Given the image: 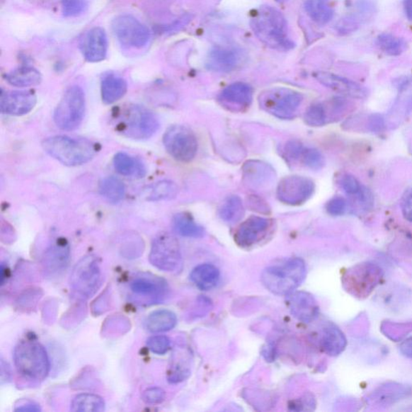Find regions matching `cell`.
Returning <instances> with one entry per match:
<instances>
[{"instance_id": "4", "label": "cell", "mask_w": 412, "mask_h": 412, "mask_svg": "<svg viewBox=\"0 0 412 412\" xmlns=\"http://www.w3.org/2000/svg\"><path fill=\"white\" fill-rule=\"evenodd\" d=\"M116 116V129L127 138L148 139L155 135L160 122L154 113L143 105H129Z\"/></svg>"}, {"instance_id": "49", "label": "cell", "mask_w": 412, "mask_h": 412, "mask_svg": "<svg viewBox=\"0 0 412 412\" xmlns=\"http://www.w3.org/2000/svg\"><path fill=\"white\" fill-rule=\"evenodd\" d=\"M385 126L384 120L379 115L370 117L369 120V127L374 132H379Z\"/></svg>"}, {"instance_id": "14", "label": "cell", "mask_w": 412, "mask_h": 412, "mask_svg": "<svg viewBox=\"0 0 412 412\" xmlns=\"http://www.w3.org/2000/svg\"><path fill=\"white\" fill-rule=\"evenodd\" d=\"M273 222L266 217L251 216L237 229L234 241L242 248H250L266 239Z\"/></svg>"}, {"instance_id": "54", "label": "cell", "mask_w": 412, "mask_h": 412, "mask_svg": "<svg viewBox=\"0 0 412 412\" xmlns=\"http://www.w3.org/2000/svg\"><path fill=\"white\" fill-rule=\"evenodd\" d=\"M8 270H7V268H5L4 265L2 264L1 265V285H4V281L6 280V278H8Z\"/></svg>"}, {"instance_id": "6", "label": "cell", "mask_w": 412, "mask_h": 412, "mask_svg": "<svg viewBox=\"0 0 412 412\" xmlns=\"http://www.w3.org/2000/svg\"><path fill=\"white\" fill-rule=\"evenodd\" d=\"M304 96L302 93L284 87L264 91L258 96L261 108L280 120H293L297 116Z\"/></svg>"}, {"instance_id": "19", "label": "cell", "mask_w": 412, "mask_h": 412, "mask_svg": "<svg viewBox=\"0 0 412 412\" xmlns=\"http://www.w3.org/2000/svg\"><path fill=\"white\" fill-rule=\"evenodd\" d=\"M286 302L292 315L299 321L309 323L319 315V304L309 292H293L287 296Z\"/></svg>"}, {"instance_id": "13", "label": "cell", "mask_w": 412, "mask_h": 412, "mask_svg": "<svg viewBox=\"0 0 412 412\" xmlns=\"http://www.w3.org/2000/svg\"><path fill=\"white\" fill-rule=\"evenodd\" d=\"M315 184L304 176H290L282 178L276 190L279 201L288 205L298 206L307 202L314 195Z\"/></svg>"}, {"instance_id": "9", "label": "cell", "mask_w": 412, "mask_h": 412, "mask_svg": "<svg viewBox=\"0 0 412 412\" xmlns=\"http://www.w3.org/2000/svg\"><path fill=\"white\" fill-rule=\"evenodd\" d=\"M102 282V273L98 258L87 256L75 265L70 286L74 292L80 298L88 299L94 295Z\"/></svg>"}, {"instance_id": "8", "label": "cell", "mask_w": 412, "mask_h": 412, "mask_svg": "<svg viewBox=\"0 0 412 412\" xmlns=\"http://www.w3.org/2000/svg\"><path fill=\"white\" fill-rule=\"evenodd\" d=\"M149 261L163 272H181L183 260L178 240L168 233L158 234L151 244Z\"/></svg>"}, {"instance_id": "41", "label": "cell", "mask_w": 412, "mask_h": 412, "mask_svg": "<svg viewBox=\"0 0 412 412\" xmlns=\"http://www.w3.org/2000/svg\"><path fill=\"white\" fill-rule=\"evenodd\" d=\"M147 345L149 350L156 355H163L166 354L171 347L169 338L164 335L152 336L147 341Z\"/></svg>"}, {"instance_id": "31", "label": "cell", "mask_w": 412, "mask_h": 412, "mask_svg": "<svg viewBox=\"0 0 412 412\" xmlns=\"http://www.w3.org/2000/svg\"><path fill=\"white\" fill-rule=\"evenodd\" d=\"M5 79L11 86L29 87L39 85L42 81V75L37 69L23 67L6 74Z\"/></svg>"}, {"instance_id": "33", "label": "cell", "mask_w": 412, "mask_h": 412, "mask_svg": "<svg viewBox=\"0 0 412 412\" xmlns=\"http://www.w3.org/2000/svg\"><path fill=\"white\" fill-rule=\"evenodd\" d=\"M245 208L238 196H229L223 202L219 210L221 219L227 223H236L243 219Z\"/></svg>"}, {"instance_id": "15", "label": "cell", "mask_w": 412, "mask_h": 412, "mask_svg": "<svg viewBox=\"0 0 412 412\" xmlns=\"http://www.w3.org/2000/svg\"><path fill=\"white\" fill-rule=\"evenodd\" d=\"M275 178V169L266 162L251 160L244 164V182L252 190H268L274 184Z\"/></svg>"}, {"instance_id": "5", "label": "cell", "mask_w": 412, "mask_h": 412, "mask_svg": "<svg viewBox=\"0 0 412 412\" xmlns=\"http://www.w3.org/2000/svg\"><path fill=\"white\" fill-rule=\"evenodd\" d=\"M14 361L18 372L25 378L43 381L50 369L45 347L34 340L23 341L14 350Z\"/></svg>"}, {"instance_id": "44", "label": "cell", "mask_w": 412, "mask_h": 412, "mask_svg": "<svg viewBox=\"0 0 412 412\" xmlns=\"http://www.w3.org/2000/svg\"><path fill=\"white\" fill-rule=\"evenodd\" d=\"M347 210V202L343 198L335 197L326 204V210L332 216L343 215Z\"/></svg>"}, {"instance_id": "51", "label": "cell", "mask_w": 412, "mask_h": 412, "mask_svg": "<svg viewBox=\"0 0 412 412\" xmlns=\"http://www.w3.org/2000/svg\"><path fill=\"white\" fill-rule=\"evenodd\" d=\"M262 355L268 362H273L276 356V350L273 345H268L264 347Z\"/></svg>"}, {"instance_id": "1", "label": "cell", "mask_w": 412, "mask_h": 412, "mask_svg": "<svg viewBox=\"0 0 412 412\" xmlns=\"http://www.w3.org/2000/svg\"><path fill=\"white\" fill-rule=\"evenodd\" d=\"M250 23L257 38L269 48L288 51L295 46L288 36L285 17L272 6L263 5L256 9Z\"/></svg>"}, {"instance_id": "12", "label": "cell", "mask_w": 412, "mask_h": 412, "mask_svg": "<svg viewBox=\"0 0 412 412\" xmlns=\"http://www.w3.org/2000/svg\"><path fill=\"white\" fill-rule=\"evenodd\" d=\"M111 27L115 38L123 46L142 48L151 38L149 29L130 15L117 16Z\"/></svg>"}, {"instance_id": "43", "label": "cell", "mask_w": 412, "mask_h": 412, "mask_svg": "<svg viewBox=\"0 0 412 412\" xmlns=\"http://www.w3.org/2000/svg\"><path fill=\"white\" fill-rule=\"evenodd\" d=\"M166 392L160 387H150L142 394L143 401L148 404H161L166 399Z\"/></svg>"}, {"instance_id": "47", "label": "cell", "mask_w": 412, "mask_h": 412, "mask_svg": "<svg viewBox=\"0 0 412 412\" xmlns=\"http://www.w3.org/2000/svg\"><path fill=\"white\" fill-rule=\"evenodd\" d=\"M359 202L362 204L366 210L372 209L374 205V198L372 192L367 188L362 187L360 193L357 194Z\"/></svg>"}, {"instance_id": "38", "label": "cell", "mask_w": 412, "mask_h": 412, "mask_svg": "<svg viewBox=\"0 0 412 412\" xmlns=\"http://www.w3.org/2000/svg\"><path fill=\"white\" fill-rule=\"evenodd\" d=\"M299 162L304 166L313 170H320L326 164L325 157L320 151L314 148H307V147H304Z\"/></svg>"}, {"instance_id": "30", "label": "cell", "mask_w": 412, "mask_h": 412, "mask_svg": "<svg viewBox=\"0 0 412 412\" xmlns=\"http://www.w3.org/2000/svg\"><path fill=\"white\" fill-rule=\"evenodd\" d=\"M173 225L175 231L186 238H202L205 234V229L198 224L191 214L182 212L173 217Z\"/></svg>"}, {"instance_id": "29", "label": "cell", "mask_w": 412, "mask_h": 412, "mask_svg": "<svg viewBox=\"0 0 412 412\" xmlns=\"http://www.w3.org/2000/svg\"><path fill=\"white\" fill-rule=\"evenodd\" d=\"M178 323V319L173 311L158 310L153 311L144 321V327L151 333H163L173 329Z\"/></svg>"}, {"instance_id": "11", "label": "cell", "mask_w": 412, "mask_h": 412, "mask_svg": "<svg viewBox=\"0 0 412 412\" xmlns=\"http://www.w3.org/2000/svg\"><path fill=\"white\" fill-rule=\"evenodd\" d=\"M347 291L359 297H367L382 277V270L373 263H362L349 270L344 276Z\"/></svg>"}, {"instance_id": "21", "label": "cell", "mask_w": 412, "mask_h": 412, "mask_svg": "<svg viewBox=\"0 0 412 412\" xmlns=\"http://www.w3.org/2000/svg\"><path fill=\"white\" fill-rule=\"evenodd\" d=\"M242 62L240 51L225 47H214L208 55L206 67L215 72L229 73L236 69Z\"/></svg>"}, {"instance_id": "18", "label": "cell", "mask_w": 412, "mask_h": 412, "mask_svg": "<svg viewBox=\"0 0 412 412\" xmlns=\"http://www.w3.org/2000/svg\"><path fill=\"white\" fill-rule=\"evenodd\" d=\"M80 49L87 62L103 61L108 49L107 34L104 29L96 27L86 32L81 39Z\"/></svg>"}, {"instance_id": "10", "label": "cell", "mask_w": 412, "mask_h": 412, "mask_svg": "<svg viewBox=\"0 0 412 412\" xmlns=\"http://www.w3.org/2000/svg\"><path fill=\"white\" fill-rule=\"evenodd\" d=\"M163 143L168 154L181 163L191 162L198 149L195 134L183 125L169 127L164 135Z\"/></svg>"}, {"instance_id": "16", "label": "cell", "mask_w": 412, "mask_h": 412, "mask_svg": "<svg viewBox=\"0 0 412 412\" xmlns=\"http://www.w3.org/2000/svg\"><path fill=\"white\" fill-rule=\"evenodd\" d=\"M37 101L36 93L32 91H2L0 110L3 114L22 116L30 113Z\"/></svg>"}, {"instance_id": "39", "label": "cell", "mask_w": 412, "mask_h": 412, "mask_svg": "<svg viewBox=\"0 0 412 412\" xmlns=\"http://www.w3.org/2000/svg\"><path fill=\"white\" fill-rule=\"evenodd\" d=\"M304 148V144L298 140L288 141V142L282 147L281 155L282 158L285 159L288 164H295L299 162L300 155H302Z\"/></svg>"}, {"instance_id": "7", "label": "cell", "mask_w": 412, "mask_h": 412, "mask_svg": "<svg viewBox=\"0 0 412 412\" xmlns=\"http://www.w3.org/2000/svg\"><path fill=\"white\" fill-rule=\"evenodd\" d=\"M86 111V97L84 90L73 86L64 92L55 109L54 120L58 128L63 131H74L84 121Z\"/></svg>"}, {"instance_id": "53", "label": "cell", "mask_w": 412, "mask_h": 412, "mask_svg": "<svg viewBox=\"0 0 412 412\" xmlns=\"http://www.w3.org/2000/svg\"><path fill=\"white\" fill-rule=\"evenodd\" d=\"M404 9L408 18L412 21V0H405Z\"/></svg>"}, {"instance_id": "40", "label": "cell", "mask_w": 412, "mask_h": 412, "mask_svg": "<svg viewBox=\"0 0 412 412\" xmlns=\"http://www.w3.org/2000/svg\"><path fill=\"white\" fill-rule=\"evenodd\" d=\"M64 16L75 17L84 14L88 8L87 0H62Z\"/></svg>"}, {"instance_id": "27", "label": "cell", "mask_w": 412, "mask_h": 412, "mask_svg": "<svg viewBox=\"0 0 412 412\" xmlns=\"http://www.w3.org/2000/svg\"><path fill=\"white\" fill-rule=\"evenodd\" d=\"M321 343L323 350L327 355L338 356L345 349L347 341L340 328L329 326L324 329Z\"/></svg>"}, {"instance_id": "20", "label": "cell", "mask_w": 412, "mask_h": 412, "mask_svg": "<svg viewBox=\"0 0 412 412\" xmlns=\"http://www.w3.org/2000/svg\"><path fill=\"white\" fill-rule=\"evenodd\" d=\"M314 76L323 86L343 96L355 98H365L367 96L366 88L343 76L328 72H316Z\"/></svg>"}, {"instance_id": "36", "label": "cell", "mask_w": 412, "mask_h": 412, "mask_svg": "<svg viewBox=\"0 0 412 412\" xmlns=\"http://www.w3.org/2000/svg\"><path fill=\"white\" fill-rule=\"evenodd\" d=\"M378 45L386 55L398 56L406 49L405 41L390 33H382L378 38Z\"/></svg>"}, {"instance_id": "25", "label": "cell", "mask_w": 412, "mask_h": 412, "mask_svg": "<svg viewBox=\"0 0 412 412\" xmlns=\"http://www.w3.org/2000/svg\"><path fill=\"white\" fill-rule=\"evenodd\" d=\"M113 162L117 172L122 176L139 179L146 175V167L142 161L126 152H118Z\"/></svg>"}, {"instance_id": "32", "label": "cell", "mask_w": 412, "mask_h": 412, "mask_svg": "<svg viewBox=\"0 0 412 412\" xmlns=\"http://www.w3.org/2000/svg\"><path fill=\"white\" fill-rule=\"evenodd\" d=\"M125 184L115 176H108V178L103 179L99 184L100 193L111 203L120 202L125 196Z\"/></svg>"}, {"instance_id": "55", "label": "cell", "mask_w": 412, "mask_h": 412, "mask_svg": "<svg viewBox=\"0 0 412 412\" xmlns=\"http://www.w3.org/2000/svg\"><path fill=\"white\" fill-rule=\"evenodd\" d=\"M276 1H277V2H282V1H284V0H276Z\"/></svg>"}, {"instance_id": "28", "label": "cell", "mask_w": 412, "mask_h": 412, "mask_svg": "<svg viewBox=\"0 0 412 412\" xmlns=\"http://www.w3.org/2000/svg\"><path fill=\"white\" fill-rule=\"evenodd\" d=\"M306 13L316 23L325 25L331 21L334 14L331 0H304Z\"/></svg>"}, {"instance_id": "23", "label": "cell", "mask_w": 412, "mask_h": 412, "mask_svg": "<svg viewBox=\"0 0 412 412\" xmlns=\"http://www.w3.org/2000/svg\"><path fill=\"white\" fill-rule=\"evenodd\" d=\"M69 258V246L66 240L60 239L46 251L44 258L45 266L52 273L62 272L67 268Z\"/></svg>"}, {"instance_id": "34", "label": "cell", "mask_w": 412, "mask_h": 412, "mask_svg": "<svg viewBox=\"0 0 412 412\" xmlns=\"http://www.w3.org/2000/svg\"><path fill=\"white\" fill-rule=\"evenodd\" d=\"M74 412H100L105 410L103 398L93 394H81L76 396L70 406Z\"/></svg>"}, {"instance_id": "2", "label": "cell", "mask_w": 412, "mask_h": 412, "mask_svg": "<svg viewBox=\"0 0 412 412\" xmlns=\"http://www.w3.org/2000/svg\"><path fill=\"white\" fill-rule=\"evenodd\" d=\"M307 275L302 258H292L265 269L261 275L263 285L278 296H287L297 290Z\"/></svg>"}, {"instance_id": "45", "label": "cell", "mask_w": 412, "mask_h": 412, "mask_svg": "<svg viewBox=\"0 0 412 412\" xmlns=\"http://www.w3.org/2000/svg\"><path fill=\"white\" fill-rule=\"evenodd\" d=\"M313 406H315V399L311 394L305 396L302 399L293 400L288 404V408L293 411H300L305 410L306 407L313 409Z\"/></svg>"}, {"instance_id": "3", "label": "cell", "mask_w": 412, "mask_h": 412, "mask_svg": "<svg viewBox=\"0 0 412 412\" xmlns=\"http://www.w3.org/2000/svg\"><path fill=\"white\" fill-rule=\"evenodd\" d=\"M44 150L64 166H82L92 160L96 154V145L84 138H72L67 135H55L43 141Z\"/></svg>"}, {"instance_id": "24", "label": "cell", "mask_w": 412, "mask_h": 412, "mask_svg": "<svg viewBox=\"0 0 412 412\" xmlns=\"http://www.w3.org/2000/svg\"><path fill=\"white\" fill-rule=\"evenodd\" d=\"M190 280L199 290L208 291L213 290L220 280V272L213 264L198 265L192 270Z\"/></svg>"}, {"instance_id": "37", "label": "cell", "mask_w": 412, "mask_h": 412, "mask_svg": "<svg viewBox=\"0 0 412 412\" xmlns=\"http://www.w3.org/2000/svg\"><path fill=\"white\" fill-rule=\"evenodd\" d=\"M328 116L326 104L317 103L311 105L306 110L304 122L310 127H322L328 122Z\"/></svg>"}, {"instance_id": "26", "label": "cell", "mask_w": 412, "mask_h": 412, "mask_svg": "<svg viewBox=\"0 0 412 412\" xmlns=\"http://www.w3.org/2000/svg\"><path fill=\"white\" fill-rule=\"evenodd\" d=\"M127 91V81L121 76L108 75L102 81L101 94L105 104L110 105L119 101Z\"/></svg>"}, {"instance_id": "52", "label": "cell", "mask_w": 412, "mask_h": 412, "mask_svg": "<svg viewBox=\"0 0 412 412\" xmlns=\"http://www.w3.org/2000/svg\"><path fill=\"white\" fill-rule=\"evenodd\" d=\"M399 350L404 356L412 358V337L404 341Z\"/></svg>"}, {"instance_id": "22", "label": "cell", "mask_w": 412, "mask_h": 412, "mask_svg": "<svg viewBox=\"0 0 412 412\" xmlns=\"http://www.w3.org/2000/svg\"><path fill=\"white\" fill-rule=\"evenodd\" d=\"M131 290L135 295L149 298L151 303L156 304L166 297L168 286L166 281L156 276H142L132 282Z\"/></svg>"}, {"instance_id": "42", "label": "cell", "mask_w": 412, "mask_h": 412, "mask_svg": "<svg viewBox=\"0 0 412 412\" xmlns=\"http://www.w3.org/2000/svg\"><path fill=\"white\" fill-rule=\"evenodd\" d=\"M338 185L349 195L357 196L362 188L354 176L347 173L341 174L339 176Z\"/></svg>"}, {"instance_id": "50", "label": "cell", "mask_w": 412, "mask_h": 412, "mask_svg": "<svg viewBox=\"0 0 412 412\" xmlns=\"http://www.w3.org/2000/svg\"><path fill=\"white\" fill-rule=\"evenodd\" d=\"M41 409L39 405L30 401L21 402L16 406L15 411L23 412H39Z\"/></svg>"}, {"instance_id": "46", "label": "cell", "mask_w": 412, "mask_h": 412, "mask_svg": "<svg viewBox=\"0 0 412 412\" xmlns=\"http://www.w3.org/2000/svg\"><path fill=\"white\" fill-rule=\"evenodd\" d=\"M401 209L405 219L412 222V188L405 192L402 199Z\"/></svg>"}, {"instance_id": "17", "label": "cell", "mask_w": 412, "mask_h": 412, "mask_svg": "<svg viewBox=\"0 0 412 412\" xmlns=\"http://www.w3.org/2000/svg\"><path fill=\"white\" fill-rule=\"evenodd\" d=\"M253 88L244 82L229 85L219 96V101L229 110L240 113L251 107L253 101Z\"/></svg>"}, {"instance_id": "35", "label": "cell", "mask_w": 412, "mask_h": 412, "mask_svg": "<svg viewBox=\"0 0 412 412\" xmlns=\"http://www.w3.org/2000/svg\"><path fill=\"white\" fill-rule=\"evenodd\" d=\"M179 188L171 181H161L152 187L149 201L161 202L172 200L178 196Z\"/></svg>"}, {"instance_id": "48", "label": "cell", "mask_w": 412, "mask_h": 412, "mask_svg": "<svg viewBox=\"0 0 412 412\" xmlns=\"http://www.w3.org/2000/svg\"><path fill=\"white\" fill-rule=\"evenodd\" d=\"M249 205L252 210H256L258 213H269L270 208L268 205L261 198L256 196L252 197L249 200Z\"/></svg>"}]
</instances>
